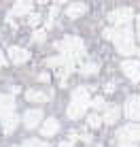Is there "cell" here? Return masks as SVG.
Returning a JSON list of instances; mask_svg holds the SVG:
<instances>
[{
	"label": "cell",
	"instance_id": "1",
	"mask_svg": "<svg viewBox=\"0 0 140 147\" xmlns=\"http://www.w3.org/2000/svg\"><path fill=\"white\" fill-rule=\"evenodd\" d=\"M111 40L115 43L117 51L121 55H132L136 53V47H134V34L129 26H123V28H113V36Z\"/></svg>",
	"mask_w": 140,
	"mask_h": 147
},
{
	"label": "cell",
	"instance_id": "2",
	"mask_svg": "<svg viewBox=\"0 0 140 147\" xmlns=\"http://www.w3.org/2000/svg\"><path fill=\"white\" fill-rule=\"evenodd\" d=\"M87 107H89V92L85 88H77L72 92V100H70V107H68V117L70 119L83 117Z\"/></svg>",
	"mask_w": 140,
	"mask_h": 147
},
{
	"label": "cell",
	"instance_id": "3",
	"mask_svg": "<svg viewBox=\"0 0 140 147\" xmlns=\"http://www.w3.org/2000/svg\"><path fill=\"white\" fill-rule=\"evenodd\" d=\"M57 49L62 51V55L66 60H70V62H74V60H79V58L85 55V45H83V40L79 36H66L62 43H57Z\"/></svg>",
	"mask_w": 140,
	"mask_h": 147
},
{
	"label": "cell",
	"instance_id": "4",
	"mask_svg": "<svg viewBox=\"0 0 140 147\" xmlns=\"http://www.w3.org/2000/svg\"><path fill=\"white\" fill-rule=\"evenodd\" d=\"M132 17H134L132 7H119V9H115V11L108 13V22H111L115 28H123V26H127V24L132 22Z\"/></svg>",
	"mask_w": 140,
	"mask_h": 147
},
{
	"label": "cell",
	"instance_id": "5",
	"mask_svg": "<svg viewBox=\"0 0 140 147\" xmlns=\"http://www.w3.org/2000/svg\"><path fill=\"white\" fill-rule=\"evenodd\" d=\"M117 139L119 143H136V141H140V124H127L123 128H119Z\"/></svg>",
	"mask_w": 140,
	"mask_h": 147
},
{
	"label": "cell",
	"instance_id": "6",
	"mask_svg": "<svg viewBox=\"0 0 140 147\" xmlns=\"http://www.w3.org/2000/svg\"><path fill=\"white\" fill-rule=\"evenodd\" d=\"M121 70H123V75H127L129 81H134V83L140 81V62L138 60H123Z\"/></svg>",
	"mask_w": 140,
	"mask_h": 147
},
{
	"label": "cell",
	"instance_id": "7",
	"mask_svg": "<svg viewBox=\"0 0 140 147\" xmlns=\"http://www.w3.org/2000/svg\"><path fill=\"white\" fill-rule=\"evenodd\" d=\"M43 121V109H28L23 115V126L26 128H38V124Z\"/></svg>",
	"mask_w": 140,
	"mask_h": 147
},
{
	"label": "cell",
	"instance_id": "8",
	"mask_svg": "<svg viewBox=\"0 0 140 147\" xmlns=\"http://www.w3.org/2000/svg\"><path fill=\"white\" fill-rule=\"evenodd\" d=\"M13 109H15L13 96L0 94V119H4V117H9V115H13Z\"/></svg>",
	"mask_w": 140,
	"mask_h": 147
},
{
	"label": "cell",
	"instance_id": "9",
	"mask_svg": "<svg viewBox=\"0 0 140 147\" xmlns=\"http://www.w3.org/2000/svg\"><path fill=\"white\" fill-rule=\"evenodd\" d=\"M9 58H11V62H15V64H23V62H28L30 51L28 49H21V47H11L9 49Z\"/></svg>",
	"mask_w": 140,
	"mask_h": 147
},
{
	"label": "cell",
	"instance_id": "10",
	"mask_svg": "<svg viewBox=\"0 0 140 147\" xmlns=\"http://www.w3.org/2000/svg\"><path fill=\"white\" fill-rule=\"evenodd\" d=\"M57 130H59V121H57L55 117L45 119L43 126H41V134H43V136H51V134H55Z\"/></svg>",
	"mask_w": 140,
	"mask_h": 147
},
{
	"label": "cell",
	"instance_id": "11",
	"mask_svg": "<svg viewBox=\"0 0 140 147\" xmlns=\"http://www.w3.org/2000/svg\"><path fill=\"white\" fill-rule=\"evenodd\" d=\"M119 115H121V109L117 107V105H111V107H106L102 115V121H106V124H115V121L119 119Z\"/></svg>",
	"mask_w": 140,
	"mask_h": 147
},
{
	"label": "cell",
	"instance_id": "12",
	"mask_svg": "<svg viewBox=\"0 0 140 147\" xmlns=\"http://www.w3.org/2000/svg\"><path fill=\"white\" fill-rule=\"evenodd\" d=\"M26 98L30 100V102H47L51 96L45 94V92H38V90H28V92H26Z\"/></svg>",
	"mask_w": 140,
	"mask_h": 147
},
{
	"label": "cell",
	"instance_id": "13",
	"mask_svg": "<svg viewBox=\"0 0 140 147\" xmlns=\"http://www.w3.org/2000/svg\"><path fill=\"white\" fill-rule=\"evenodd\" d=\"M17 124H19V117L17 115H9V117H4L2 119V128H4V134H11L15 128H17Z\"/></svg>",
	"mask_w": 140,
	"mask_h": 147
},
{
	"label": "cell",
	"instance_id": "14",
	"mask_svg": "<svg viewBox=\"0 0 140 147\" xmlns=\"http://www.w3.org/2000/svg\"><path fill=\"white\" fill-rule=\"evenodd\" d=\"M85 11H87V7H85L83 2H72V4H70V7L66 9L68 17H72V19H74V17H81Z\"/></svg>",
	"mask_w": 140,
	"mask_h": 147
},
{
	"label": "cell",
	"instance_id": "15",
	"mask_svg": "<svg viewBox=\"0 0 140 147\" xmlns=\"http://www.w3.org/2000/svg\"><path fill=\"white\" fill-rule=\"evenodd\" d=\"M32 11V2H15L11 15H28Z\"/></svg>",
	"mask_w": 140,
	"mask_h": 147
},
{
	"label": "cell",
	"instance_id": "16",
	"mask_svg": "<svg viewBox=\"0 0 140 147\" xmlns=\"http://www.w3.org/2000/svg\"><path fill=\"white\" fill-rule=\"evenodd\" d=\"M100 70L98 64H93V62H87V64H83L81 66V75H96Z\"/></svg>",
	"mask_w": 140,
	"mask_h": 147
},
{
	"label": "cell",
	"instance_id": "17",
	"mask_svg": "<svg viewBox=\"0 0 140 147\" xmlns=\"http://www.w3.org/2000/svg\"><path fill=\"white\" fill-rule=\"evenodd\" d=\"M125 115L134 121H140V107H125Z\"/></svg>",
	"mask_w": 140,
	"mask_h": 147
},
{
	"label": "cell",
	"instance_id": "18",
	"mask_svg": "<svg viewBox=\"0 0 140 147\" xmlns=\"http://www.w3.org/2000/svg\"><path fill=\"white\" fill-rule=\"evenodd\" d=\"M23 147H51V145L43 143V141H38V139H28L26 143H23Z\"/></svg>",
	"mask_w": 140,
	"mask_h": 147
},
{
	"label": "cell",
	"instance_id": "19",
	"mask_svg": "<svg viewBox=\"0 0 140 147\" xmlns=\"http://www.w3.org/2000/svg\"><path fill=\"white\" fill-rule=\"evenodd\" d=\"M102 124V117H100V115H96V113H91L87 117V126H91V128H98V126Z\"/></svg>",
	"mask_w": 140,
	"mask_h": 147
},
{
	"label": "cell",
	"instance_id": "20",
	"mask_svg": "<svg viewBox=\"0 0 140 147\" xmlns=\"http://www.w3.org/2000/svg\"><path fill=\"white\" fill-rule=\"evenodd\" d=\"M45 36H47V32H45V30H36V32L32 34V40H34V43H43Z\"/></svg>",
	"mask_w": 140,
	"mask_h": 147
},
{
	"label": "cell",
	"instance_id": "21",
	"mask_svg": "<svg viewBox=\"0 0 140 147\" xmlns=\"http://www.w3.org/2000/svg\"><path fill=\"white\" fill-rule=\"evenodd\" d=\"M125 107H140V96H129Z\"/></svg>",
	"mask_w": 140,
	"mask_h": 147
},
{
	"label": "cell",
	"instance_id": "22",
	"mask_svg": "<svg viewBox=\"0 0 140 147\" xmlns=\"http://www.w3.org/2000/svg\"><path fill=\"white\" fill-rule=\"evenodd\" d=\"M91 107L93 109H102L104 107V98H100V96H98V98H93L91 100Z\"/></svg>",
	"mask_w": 140,
	"mask_h": 147
},
{
	"label": "cell",
	"instance_id": "23",
	"mask_svg": "<svg viewBox=\"0 0 140 147\" xmlns=\"http://www.w3.org/2000/svg\"><path fill=\"white\" fill-rule=\"evenodd\" d=\"M38 22H41V15L30 13V26H38Z\"/></svg>",
	"mask_w": 140,
	"mask_h": 147
},
{
	"label": "cell",
	"instance_id": "24",
	"mask_svg": "<svg viewBox=\"0 0 140 147\" xmlns=\"http://www.w3.org/2000/svg\"><path fill=\"white\" fill-rule=\"evenodd\" d=\"M57 13H59V7H57V4H53V7H51V17H49V22H53V17H55Z\"/></svg>",
	"mask_w": 140,
	"mask_h": 147
},
{
	"label": "cell",
	"instance_id": "25",
	"mask_svg": "<svg viewBox=\"0 0 140 147\" xmlns=\"http://www.w3.org/2000/svg\"><path fill=\"white\" fill-rule=\"evenodd\" d=\"M38 79H41L43 83H47V81H49V75H47V73H41V75H38Z\"/></svg>",
	"mask_w": 140,
	"mask_h": 147
},
{
	"label": "cell",
	"instance_id": "26",
	"mask_svg": "<svg viewBox=\"0 0 140 147\" xmlns=\"http://www.w3.org/2000/svg\"><path fill=\"white\" fill-rule=\"evenodd\" d=\"M59 147H74V143H70V141H64V143H59Z\"/></svg>",
	"mask_w": 140,
	"mask_h": 147
},
{
	"label": "cell",
	"instance_id": "27",
	"mask_svg": "<svg viewBox=\"0 0 140 147\" xmlns=\"http://www.w3.org/2000/svg\"><path fill=\"white\" fill-rule=\"evenodd\" d=\"M119 147H136L134 143H119Z\"/></svg>",
	"mask_w": 140,
	"mask_h": 147
},
{
	"label": "cell",
	"instance_id": "28",
	"mask_svg": "<svg viewBox=\"0 0 140 147\" xmlns=\"http://www.w3.org/2000/svg\"><path fill=\"white\" fill-rule=\"evenodd\" d=\"M138 38H140V17H138Z\"/></svg>",
	"mask_w": 140,
	"mask_h": 147
},
{
	"label": "cell",
	"instance_id": "29",
	"mask_svg": "<svg viewBox=\"0 0 140 147\" xmlns=\"http://www.w3.org/2000/svg\"><path fill=\"white\" fill-rule=\"evenodd\" d=\"M136 53H138V55H140V49H136Z\"/></svg>",
	"mask_w": 140,
	"mask_h": 147
},
{
	"label": "cell",
	"instance_id": "30",
	"mask_svg": "<svg viewBox=\"0 0 140 147\" xmlns=\"http://www.w3.org/2000/svg\"><path fill=\"white\" fill-rule=\"evenodd\" d=\"M15 147H19V145H15Z\"/></svg>",
	"mask_w": 140,
	"mask_h": 147
},
{
	"label": "cell",
	"instance_id": "31",
	"mask_svg": "<svg viewBox=\"0 0 140 147\" xmlns=\"http://www.w3.org/2000/svg\"><path fill=\"white\" fill-rule=\"evenodd\" d=\"M98 147H100V145H98Z\"/></svg>",
	"mask_w": 140,
	"mask_h": 147
}]
</instances>
